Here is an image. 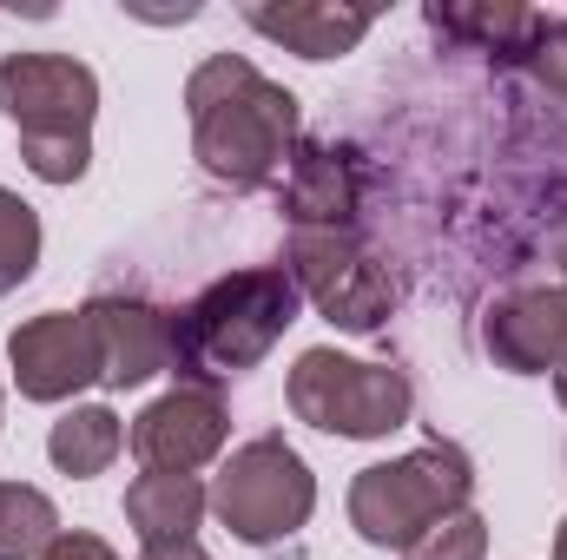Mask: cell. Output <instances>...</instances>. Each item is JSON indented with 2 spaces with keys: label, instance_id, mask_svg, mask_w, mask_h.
<instances>
[{
  "label": "cell",
  "instance_id": "cell-1",
  "mask_svg": "<svg viewBox=\"0 0 567 560\" xmlns=\"http://www.w3.org/2000/svg\"><path fill=\"white\" fill-rule=\"evenodd\" d=\"M192 158L231 191H265L297 152V93L265 80L245 53H212L185 80Z\"/></svg>",
  "mask_w": 567,
  "mask_h": 560
},
{
  "label": "cell",
  "instance_id": "cell-2",
  "mask_svg": "<svg viewBox=\"0 0 567 560\" xmlns=\"http://www.w3.org/2000/svg\"><path fill=\"white\" fill-rule=\"evenodd\" d=\"M297 303L303 290L284 265H245L231 278H212L192 303L172 310V370L205 390L258 370L297 323Z\"/></svg>",
  "mask_w": 567,
  "mask_h": 560
},
{
  "label": "cell",
  "instance_id": "cell-3",
  "mask_svg": "<svg viewBox=\"0 0 567 560\" xmlns=\"http://www.w3.org/2000/svg\"><path fill=\"white\" fill-rule=\"evenodd\" d=\"M0 113L20 133V158L47 185H80L93 165L100 80L73 53H7L0 60Z\"/></svg>",
  "mask_w": 567,
  "mask_h": 560
},
{
  "label": "cell",
  "instance_id": "cell-4",
  "mask_svg": "<svg viewBox=\"0 0 567 560\" xmlns=\"http://www.w3.org/2000/svg\"><path fill=\"white\" fill-rule=\"evenodd\" d=\"M468 501H475L468 448L429 435L423 448H410L396 462L357 468V481H350V528L370 548H410V541H423L435 521H449Z\"/></svg>",
  "mask_w": 567,
  "mask_h": 560
},
{
  "label": "cell",
  "instance_id": "cell-5",
  "mask_svg": "<svg viewBox=\"0 0 567 560\" xmlns=\"http://www.w3.org/2000/svg\"><path fill=\"white\" fill-rule=\"evenodd\" d=\"M290 416L337 435V442H383L416 409V390L396 363H363L343 350H303L284 376Z\"/></svg>",
  "mask_w": 567,
  "mask_h": 560
},
{
  "label": "cell",
  "instance_id": "cell-6",
  "mask_svg": "<svg viewBox=\"0 0 567 560\" xmlns=\"http://www.w3.org/2000/svg\"><path fill=\"white\" fill-rule=\"evenodd\" d=\"M212 515L231 528V541L278 548L290 535H303V521L317 515V475L284 435H251L225 455L212 481Z\"/></svg>",
  "mask_w": 567,
  "mask_h": 560
},
{
  "label": "cell",
  "instance_id": "cell-7",
  "mask_svg": "<svg viewBox=\"0 0 567 560\" xmlns=\"http://www.w3.org/2000/svg\"><path fill=\"white\" fill-rule=\"evenodd\" d=\"M284 271L297 290L350 336H377L390 323V310L403 303V283L390 265H377L350 231H290L284 245Z\"/></svg>",
  "mask_w": 567,
  "mask_h": 560
},
{
  "label": "cell",
  "instance_id": "cell-8",
  "mask_svg": "<svg viewBox=\"0 0 567 560\" xmlns=\"http://www.w3.org/2000/svg\"><path fill=\"white\" fill-rule=\"evenodd\" d=\"M225 442H231V409L205 383H178L133 416V455L145 462V475H198L205 462L225 455Z\"/></svg>",
  "mask_w": 567,
  "mask_h": 560
},
{
  "label": "cell",
  "instance_id": "cell-9",
  "mask_svg": "<svg viewBox=\"0 0 567 560\" xmlns=\"http://www.w3.org/2000/svg\"><path fill=\"white\" fill-rule=\"evenodd\" d=\"M7 363H13V390L27 403H66L86 383H100V350L80 310H40L7 336Z\"/></svg>",
  "mask_w": 567,
  "mask_h": 560
},
{
  "label": "cell",
  "instance_id": "cell-10",
  "mask_svg": "<svg viewBox=\"0 0 567 560\" xmlns=\"http://www.w3.org/2000/svg\"><path fill=\"white\" fill-rule=\"evenodd\" d=\"M93 350H100V383L106 390H140L158 370H172V310L126 297V290H100L80 303Z\"/></svg>",
  "mask_w": 567,
  "mask_h": 560
},
{
  "label": "cell",
  "instance_id": "cell-11",
  "mask_svg": "<svg viewBox=\"0 0 567 560\" xmlns=\"http://www.w3.org/2000/svg\"><path fill=\"white\" fill-rule=\"evenodd\" d=\"M482 350L508 376H555L567 356V290H508L482 310Z\"/></svg>",
  "mask_w": 567,
  "mask_h": 560
},
{
  "label": "cell",
  "instance_id": "cell-12",
  "mask_svg": "<svg viewBox=\"0 0 567 560\" xmlns=\"http://www.w3.org/2000/svg\"><path fill=\"white\" fill-rule=\"evenodd\" d=\"M278 205L290 231H350L357 218V165L350 152L330 139H297L290 165H284Z\"/></svg>",
  "mask_w": 567,
  "mask_h": 560
},
{
  "label": "cell",
  "instance_id": "cell-13",
  "mask_svg": "<svg viewBox=\"0 0 567 560\" xmlns=\"http://www.w3.org/2000/svg\"><path fill=\"white\" fill-rule=\"evenodd\" d=\"M238 13H245V27H258L297 60H343L377 27L370 7H337V0H245Z\"/></svg>",
  "mask_w": 567,
  "mask_h": 560
},
{
  "label": "cell",
  "instance_id": "cell-14",
  "mask_svg": "<svg viewBox=\"0 0 567 560\" xmlns=\"http://www.w3.org/2000/svg\"><path fill=\"white\" fill-rule=\"evenodd\" d=\"M423 20L442 40H462L495 60H535V46L548 40V13L515 7V0H435L423 7Z\"/></svg>",
  "mask_w": 567,
  "mask_h": 560
},
{
  "label": "cell",
  "instance_id": "cell-15",
  "mask_svg": "<svg viewBox=\"0 0 567 560\" xmlns=\"http://www.w3.org/2000/svg\"><path fill=\"white\" fill-rule=\"evenodd\" d=\"M212 508V488L198 475H140L126 488V521L140 535V548H178L198 541V521Z\"/></svg>",
  "mask_w": 567,
  "mask_h": 560
},
{
  "label": "cell",
  "instance_id": "cell-16",
  "mask_svg": "<svg viewBox=\"0 0 567 560\" xmlns=\"http://www.w3.org/2000/svg\"><path fill=\"white\" fill-rule=\"evenodd\" d=\"M120 448H126V422L113 416L106 403L66 409V416L53 422V435H47V462H53L60 475H73V481L106 475V468L120 462Z\"/></svg>",
  "mask_w": 567,
  "mask_h": 560
},
{
  "label": "cell",
  "instance_id": "cell-17",
  "mask_svg": "<svg viewBox=\"0 0 567 560\" xmlns=\"http://www.w3.org/2000/svg\"><path fill=\"white\" fill-rule=\"evenodd\" d=\"M53 535H60V508L27 481H0V560H40Z\"/></svg>",
  "mask_w": 567,
  "mask_h": 560
},
{
  "label": "cell",
  "instance_id": "cell-18",
  "mask_svg": "<svg viewBox=\"0 0 567 560\" xmlns=\"http://www.w3.org/2000/svg\"><path fill=\"white\" fill-rule=\"evenodd\" d=\"M40 265V211L0 185V297H13Z\"/></svg>",
  "mask_w": 567,
  "mask_h": 560
},
{
  "label": "cell",
  "instance_id": "cell-19",
  "mask_svg": "<svg viewBox=\"0 0 567 560\" xmlns=\"http://www.w3.org/2000/svg\"><path fill=\"white\" fill-rule=\"evenodd\" d=\"M488 554V521L475 508H455L449 521H435L423 541H410L403 560H482Z\"/></svg>",
  "mask_w": 567,
  "mask_h": 560
},
{
  "label": "cell",
  "instance_id": "cell-20",
  "mask_svg": "<svg viewBox=\"0 0 567 560\" xmlns=\"http://www.w3.org/2000/svg\"><path fill=\"white\" fill-rule=\"evenodd\" d=\"M528 66H535V80H542L548 93H561L567 100V20H548V40L535 46Z\"/></svg>",
  "mask_w": 567,
  "mask_h": 560
},
{
  "label": "cell",
  "instance_id": "cell-21",
  "mask_svg": "<svg viewBox=\"0 0 567 560\" xmlns=\"http://www.w3.org/2000/svg\"><path fill=\"white\" fill-rule=\"evenodd\" d=\"M40 560H120V554H113L100 535H86V528H60V535H53V548H47Z\"/></svg>",
  "mask_w": 567,
  "mask_h": 560
},
{
  "label": "cell",
  "instance_id": "cell-22",
  "mask_svg": "<svg viewBox=\"0 0 567 560\" xmlns=\"http://www.w3.org/2000/svg\"><path fill=\"white\" fill-rule=\"evenodd\" d=\"M140 560H212V554H205L198 541H178V548H145Z\"/></svg>",
  "mask_w": 567,
  "mask_h": 560
},
{
  "label": "cell",
  "instance_id": "cell-23",
  "mask_svg": "<svg viewBox=\"0 0 567 560\" xmlns=\"http://www.w3.org/2000/svg\"><path fill=\"white\" fill-rule=\"evenodd\" d=\"M555 396H561V409H567V356L555 363Z\"/></svg>",
  "mask_w": 567,
  "mask_h": 560
},
{
  "label": "cell",
  "instance_id": "cell-24",
  "mask_svg": "<svg viewBox=\"0 0 567 560\" xmlns=\"http://www.w3.org/2000/svg\"><path fill=\"white\" fill-rule=\"evenodd\" d=\"M555 265L567 271V225H561V238H555Z\"/></svg>",
  "mask_w": 567,
  "mask_h": 560
},
{
  "label": "cell",
  "instance_id": "cell-25",
  "mask_svg": "<svg viewBox=\"0 0 567 560\" xmlns=\"http://www.w3.org/2000/svg\"><path fill=\"white\" fill-rule=\"evenodd\" d=\"M555 560H567V521L555 528Z\"/></svg>",
  "mask_w": 567,
  "mask_h": 560
}]
</instances>
